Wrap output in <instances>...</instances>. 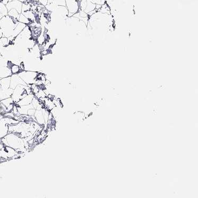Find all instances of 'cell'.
<instances>
[{
    "instance_id": "6da1fadb",
    "label": "cell",
    "mask_w": 198,
    "mask_h": 198,
    "mask_svg": "<svg viewBox=\"0 0 198 198\" xmlns=\"http://www.w3.org/2000/svg\"><path fill=\"white\" fill-rule=\"evenodd\" d=\"M37 74L38 73H36V71H24L19 73L17 75L27 84L30 85L34 83V82L36 81Z\"/></svg>"
},
{
    "instance_id": "7a4b0ae2",
    "label": "cell",
    "mask_w": 198,
    "mask_h": 198,
    "mask_svg": "<svg viewBox=\"0 0 198 198\" xmlns=\"http://www.w3.org/2000/svg\"><path fill=\"white\" fill-rule=\"evenodd\" d=\"M66 7L68 11V15L71 17L78 11L79 3L77 0H66Z\"/></svg>"
},
{
    "instance_id": "3957f363",
    "label": "cell",
    "mask_w": 198,
    "mask_h": 198,
    "mask_svg": "<svg viewBox=\"0 0 198 198\" xmlns=\"http://www.w3.org/2000/svg\"><path fill=\"white\" fill-rule=\"evenodd\" d=\"M26 26H27L26 24H22V23L20 22H19L17 24H16L15 28L13 30V36H17V35H19L22 31V30H24V29L25 28Z\"/></svg>"
},
{
    "instance_id": "277c9868",
    "label": "cell",
    "mask_w": 198,
    "mask_h": 198,
    "mask_svg": "<svg viewBox=\"0 0 198 198\" xmlns=\"http://www.w3.org/2000/svg\"><path fill=\"white\" fill-rule=\"evenodd\" d=\"M22 14H24L25 17H27L28 19L29 20V21L30 22L34 21L36 20V15H34V13H33L31 10H29V11H26V12H22Z\"/></svg>"
},
{
    "instance_id": "5b68a950",
    "label": "cell",
    "mask_w": 198,
    "mask_h": 198,
    "mask_svg": "<svg viewBox=\"0 0 198 198\" xmlns=\"http://www.w3.org/2000/svg\"><path fill=\"white\" fill-rule=\"evenodd\" d=\"M10 71H11V74H12L13 75H16V74H18L19 73H20V71L19 66L15 64H13L11 67H10Z\"/></svg>"
},
{
    "instance_id": "8992f818",
    "label": "cell",
    "mask_w": 198,
    "mask_h": 198,
    "mask_svg": "<svg viewBox=\"0 0 198 198\" xmlns=\"http://www.w3.org/2000/svg\"><path fill=\"white\" fill-rule=\"evenodd\" d=\"M18 21L22 24H25L26 25H28V24L30 22L29 20L28 19V18L25 17L22 13H20V14L19 18L18 19Z\"/></svg>"
},
{
    "instance_id": "52a82bcc",
    "label": "cell",
    "mask_w": 198,
    "mask_h": 198,
    "mask_svg": "<svg viewBox=\"0 0 198 198\" xmlns=\"http://www.w3.org/2000/svg\"><path fill=\"white\" fill-rule=\"evenodd\" d=\"M52 3L56 6L66 7V0H53Z\"/></svg>"
},
{
    "instance_id": "ba28073f",
    "label": "cell",
    "mask_w": 198,
    "mask_h": 198,
    "mask_svg": "<svg viewBox=\"0 0 198 198\" xmlns=\"http://www.w3.org/2000/svg\"><path fill=\"white\" fill-rule=\"evenodd\" d=\"M19 69L20 71V73L22 71H25V64L24 62H21L19 64Z\"/></svg>"
},
{
    "instance_id": "9c48e42d",
    "label": "cell",
    "mask_w": 198,
    "mask_h": 198,
    "mask_svg": "<svg viewBox=\"0 0 198 198\" xmlns=\"http://www.w3.org/2000/svg\"><path fill=\"white\" fill-rule=\"evenodd\" d=\"M38 1L41 5H47L48 2V0H38Z\"/></svg>"
},
{
    "instance_id": "30bf717a",
    "label": "cell",
    "mask_w": 198,
    "mask_h": 198,
    "mask_svg": "<svg viewBox=\"0 0 198 198\" xmlns=\"http://www.w3.org/2000/svg\"><path fill=\"white\" fill-rule=\"evenodd\" d=\"M18 1H19L22 3L26 2V1H27V0H18Z\"/></svg>"
}]
</instances>
